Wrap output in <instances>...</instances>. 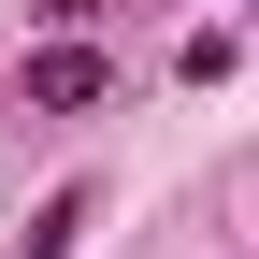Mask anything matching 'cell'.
Masks as SVG:
<instances>
[{
  "mask_svg": "<svg viewBox=\"0 0 259 259\" xmlns=\"http://www.w3.org/2000/svg\"><path fill=\"white\" fill-rule=\"evenodd\" d=\"M87 216H101V187H58V202L15 231V259H72V245H87Z\"/></svg>",
  "mask_w": 259,
  "mask_h": 259,
  "instance_id": "cell-2",
  "label": "cell"
},
{
  "mask_svg": "<svg viewBox=\"0 0 259 259\" xmlns=\"http://www.w3.org/2000/svg\"><path fill=\"white\" fill-rule=\"evenodd\" d=\"M87 101H115V58L58 29V44H44V58L15 72V115H87Z\"/></svg>",
  "mask_w": 259,
  "mask_h": 259,
  "instance_id": "cell-1",
  "label": "cell"
}]
</instances>
